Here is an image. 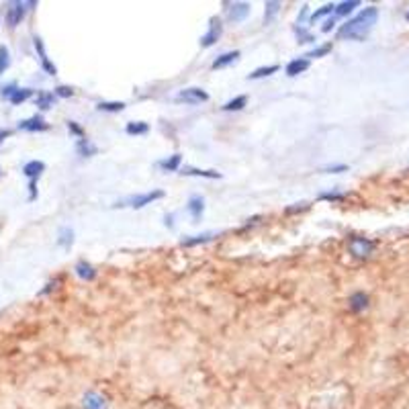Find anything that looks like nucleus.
Segmentation results:
<instances>
[{
	"mask_svg": "<svg viewBox=\"0 0 409 409\" xmlns=\"http://www.w3.org/2000/svg\"><path fill=\"white\" fill-rule=\"evenodd\" d=\"M379 21V8L377 6H368L364 10H360L354 19H350L346 25H342L340 29V39H350V41H362L368 37L370 29L377 25Z\"/></svg>",
	"mask_w": 409,
	"mask_h": 409,
	"instance_id": "1",
	"label": "nucleus"
},
{
	"mask_svg": "<svg viewBox=\"0 0 409 409\" xmlns=\"http://www.w3.org/2000/svg\"><path fill=\"white\" fill-rule=\"evenodd\" d=\"M164 190H152V192H144V194H135V197H129L125 199L123 203H117L115 207H131V209H144L146 205H152L154 201L162 199Z\"/></svg>",
	"mask_w": 409,
	"mask_h": 409,
	"instance_id": "2",
	"label": "nucleus"
},
{
	"mask_svg": "<svg viewBox=\"0 0 409 409\" xmlns=\"http://www.w3.org/2000/svg\"><path fill=\"white\" fill-rule=\"evenodd\" d=\"M33 6H37V2H8V8H6V25H8L10 29H14V27L23 21L25 12H27L29 8H33Z\"/></svg>",
	"mask_w": 409,
	"mask_h": 409,
	"instance_id": "3",
	"label": "nucleus"
},
{
	"mask_svg": "<svg viewBox=\"0 0 409 409\" xmlns=\"http://www.w3.org/2000/svg\"><path fill=\"white\" fill-rule=\"evenodd\" d=\"M207 100H209V94L203 88H184L176 94V102H184V104H201Z\"/></svg>",
	"mask_w": 409,
	"mask_h": 409,
	"instance_id": "4",
	"label": "nucleus"
},
{
	"mask_svg": "<svg viewBox=\"0 0 409 409\" xmlns=\"http://www.w3.org/2000/svg\"><path fill=\"white\" fill-rule=\"evenodd\" d=\"M348 250H350V254H352L354 258H368V256L372 254V250H375V244H372L370 240H366V238L354 236V238H350V242H348Z\"/></svg>",
	"mask_w": 409,
	"mask_h": 409,
	"instance_id": "5",
	"label": "nucleus"
},
{
	"mask_svg": "<svg viewBox=\"0 0 409 409\" xmlns=\"http://www.w3.org/2000/svg\"><path fill=\"white\" fill-rule=\"evenodd\" d=\"M221 33H223V25H221V21L219 19H211L209 21V29H207V33L201 37V45L203 47H211V45H215L217 41H219V37H221Z\"/></svg>",
	"mask_w": 409,
	"mask_h": 409,
	"instance_id": "6",
	"label": "nucleus"
},
{
	"mask_svg": "<svg viewBox=\"0 0 409 409\" xmlns=\"http://www.w3.org/2000/svg\"><path fill=\"white\" fill-rule=\"evenodd\" d=\"M19 129H21V131H31V133H35V131H45V129H49V125L45 123V119H43L41 115H33V117H29V119L19 121Z\"/></svg>",
	"mask_w": 409,
	"mask_h": 409,
	"instance_id": "7",
	"label": "nucleus"
},
{
	"mask_svg": "<svg viewBox=\"0 0 409 409\" xmlns=\"http://www.w3.org/2000/svg\"><path fill=\"white\" fill-rule=\"evenodd\" d=\"M247 14H250V4L247 2H234L227 8V19L232 23H242Z\"/></svg>",
	"mask_w": 409,
	"mask_h": 409,
	"instance_id": "8",
	"label": "nucleus"
},
{
	"mask_svg": "<svg viewBox=\"0 0 409 409\" xmlns=\"http://www.w3.org/2000/svg\"><path fill=\"white\" fill-rule=\"evenodd\" d=\"M33 41H35V49H37V54H39V60H41L43 70H45L49 76H56V74H58V68L49 62V58H47V54H45V47H43V41H41L39 37H35Z\"/></svg>",
	"mask_w": 409,
	"mask_h": 409,
	"instance_id": "9",
	"label": "nucleus"
},
{
	"mask_svg": "<svg viewBox=\"0 0 409 409\" xmlns=\"http://www.w3.org/2000/svg\"><path fill=\"white\" fill-rule=\"evenodd\" d=\"M186 211L190 213V217H192L194 223L201 221V217L205 213V201H203V197H190L188 205H186Z\"/></svg>",
	"mask_w": 409,
	"mask_h": 409,
	"instance_id": "10",
	"label": "nucleus"
},
{
	"mask_svg": "<svg viewBox=\"0 0 409 409\" xmlns=\"http://www.w3.org/2000/svg\"><path fill=\"white\" fill-rule=\"evenodd\" d=\"M43 170H45V164L39 160H31L23 166V174L29 178V182H37V178L43 174Z\"/></svg>",
	"mask_w": 409,
	"mask_h": 409,
	"instance_id": "11",
	"label": "nucleus"
},
{
	"mask_svg": "<svg viewBox=\"0 0 409 409\" xmlns=\"http://www.w3.org/2000/svg\"><path fill=\"white\" fill-rule=\"evenodd\" d=\"M213 238H217V234H213V232H205V234H199V236H188V238H184L180 245L182 247H194V245H201V244H207V242H211Z\"/></svg>",
	"mask_w": 409,
	"mask_h": 409,
	"instance_id": "12",
	"label": "nucleus"
},
{
	"mask_svg": "<svg viewBox=\"0 0 409 409\" xmlns=\"http://www.w3.org/2000/svg\"><path fill=\"white\" fill-rule=\"evenodd\" d=\"M307 68H309V60H307V58H297V60H291V62L287 64L284 72H287V76H299V74H303Z\"/></svg>",
	"mask_w": 409,
	"mask_h": 409,
	"instance_id": "13",
	"label": "nucleus"
},
{
	"mask_svg": "<svg viewBox=\"0 0 409 409\" xmlns=\"http://www.w3.org/2000/svg\"><path fill=\"white\" fill-rule=\"evenodd\" d=\"M240 56H242V54H240L238 49H234V51H227V54L219 56V58H217V60H215V62L211 64V68H213V70H221V68H227V66H232V64H234V62H236V60H238Z\"/></svg>",
	"mask_w": 409,
	"mask_h": 409,
	"instance_id": "14",
	"label": "nucleus"
},
{
	"mask_svg": "<svg viewBox=\"0 0 409 409\" xmlns=\"http://www.w3.org/2000/svg\"><path fill=\"white\" fill-rule=\"evenodd\" d=\"M350 309L354 311V313H360V311H364L366 307H368V295L366 293H362V291H358V293H354L352 297H350Z\"/></svg>",
	"mask_w": 409,
	"mask_h": 409,
	"instance_id": "15",
	"label": "nucleus"
},
{
	"mask_svg": "<svg viewBox=\"0 0 409 409\" xmlns=\"http://www.w3.org/2000/svg\"><path fill=\"white\" fill-rule=\"evenodd\" d=\"M180 174H184V176H201V178H211V180L221 178V172H217V170H199V168H188V166H184L180 170Z\"/></svg>",
	"mask_w": 409,
	"mask_h": 409,
	"instance_id": "16",
	"label": "nucleus"
},
{
	"mask_svg": "<svg viewBox=\"0 0 409 409\" xmlns=\"http://www.w3.org/2000/svg\"><path fill=\"white\" fill-rule=\"evenodd\" d=\"M74 270H76V274L80 276L82 280H88V282H90V280H94V278H96V270H94V266H92V264H88L86 260H80V262L76 264V268H74Z\"/></svg>",
	"mask_w": 409,
	"mask_h": 409,
	"instance_id": "17",
	"label": "nucleus"
},
{
	"mask_svg": "<svg viewBox=\"0 0 409 409\" xmlns=\"http://www.w3.org/2000/svg\"><path fill=\"white\" fill-rule=\"evenodd\" d=\"M54 102H56V94H54V92H47V90L39 92V94H37V98H35V104H37L41 111L51 109V106H54Z\"/></svg>",
	"mask_w": 409,
	"mask_h": 409,
	"instance_id": "18",
	"label": "nucleus"
},
{
	"mask_svg": "<svg viewBox=\"0 0 409 409\" xmlns=\"http://www.w3.org/2000/svg\"><path fill=\"white\" fill-rule=\"evenodd\" d=\"M58 245H62L64 250H70L74 245V229L72 227H62L58 234Z\"/></svg>",
	"mask_w": 409,
	"mask_h": 409,
	"instance_id": "19",
	"label": "nucleus"
},
{
	"mask_svg": "<svg viewBox=\"0 0 409 409\" xmlns=\"http://www.w3.org/2000/svg\"><path fill=\"white\" fill-rule=\"evenodd\" d=\"M360 6V0H346V2H340V4H335V16H348L354 8H358Z\"/></svg>",
	"mask_w": 409,
	"mask_h": 409,
	"instance_id": "20",
	"label": "nucleus"
},
{
	"mask_svg": "<svg viewBox=\"0 0 409 409\" xmlns=\"http://www.w3.org/2000/svg\"><path fill=\"white\" fill-rule=\"evenodd\" d=\"M280 2H276V0H270V2H266L264 4V25H270L272 21H274V16L278 14V10H280Z\"/></svg>",
	"mask_w": 409,
	"mask_h": 409,
	"instance_id": "21",
	"label": "nucleus"
},
{
	"mask_svg": "<svg viewBox=\"0 0 409 409\" xmlns=\"http://www.w3.org/2000/svg\"><path fill=\"white\" fill-rule=\"evenodd\" d=\"M84 407L86 409H104V397L98 393L84 395Z\"/></svg>",
	"mask_w": 409,
	"mask_h": 409,
	"instance_id": "22",
	"label": "nucleus"
},
{
	"mask_svg": "<svg viewBox=\"0 0 409 409\" xmlns=\"http://www.w3.org/2000/svg\"><path fill=\"white\" fill-rule=\"evenodd\" d=\"M180 164H182V156H180V154H174V156L162 160V162H160V168L166 170V172H176V170H180Z\"/></svg>",
	"mask_w": 409,
	"mask_h": 409,
	"instance_id": "23",
	"label": "nucleus"
},
{
	"mask_svg": "<svg viewBox=\"0 0 409 409\" xmlns=\"http://www.w3.org/2000/svg\"><path fill=\"white\" fill-rule=\"evenodd\" d=\"M276 72H278V66H276V64H272V66H264V68L254 70V72L247 76V80H260V78H266V76L276 74Z\"/></svg>",
	"mask_w": 409,
	"mask_h": 409,
	"instance_id": "24",
	"label": "nucleus"
},
{
	"mask_svg": "<svg viewBox=\"0 0 409 409\" xmlns=\"http://www.w3.org/2000/svg\"><path fill=\"white\" fill-rule=\"evenodd\" d=\"M96 109H98V111H102V113H121V111L125 109V102H117V100H113V102H109V100H100V102L96 104Z\"/></svg>",
	"mask_w": 409,
	"mask_h": 409,
	"instance_id": "25",
	"label": "nucleus"
},
{
	"mask_svg": "<svg viewBox=\"0 0 409 409\" xmlns=\"http://www.w3.org/2000/svg\"><path fill=\"white\" fill-rule=\"evenodd\" d=\"M76 150H78V154L84 156V158H90V156H94V154L98 152V148H96V146H92L88 139H78Z\"/></svg>",
	"mask_w": 409,
	"mask_h": 409,
	"instance_id": "26",
	"label": "nucleus"
},
{
	"mask_svg": "<svg viewBox=\"0 0 409 409\" xmlns=\"http://www.w3.org/2000/svg\"><path fill=\"white\" fill-rule=\"evenodd\" d=\"M31 96H33V90H31V88H16L14 94H12L8 100H10L12 104H21V102H25V100L31 98Z\"/></svg>",
	"mask_w": 409,
	"mask_h": 409,
	"instance_id": "27",
	"label": "nucleus"
},
{
	"mask_svg": "<svg viewBox=\"0 0 409 409\" xmlns=\"http://www.w3.org/2000/svg\"><path fill=\"white\" fill-rule=\"evenodd\" d=\"M125 131H127L129 135H146V133L150 131V125H148V123H141V121H137V123H127Z\"/></svg>",
	"mask_w": 409,
	"mask_h": 409,
	"instance_id": "28",
	"label": "nucleus"
},
{
	"mask_svg": "<svg viewBox=\"0 0 409 409\" xmlns=\"http://www.w3.org/2000/svg\"><path fill=\"white\" fill-rule=\"evenodd\" d=\"M245 104H247V96L242 94V96H236V98H232L229 102H225V104H223V111H242Z\"/></svg>",
	"mask_w": 409,
	"mask_h": 409,
	"instance_id": "29",
	"label": "nucleus"
},
{
	"mask_svg": "<svg viewBox=\"0 0 409 409\" xmlns=\"http://www.w3.org/2000/svg\"><path fill=\"white\" fill-rule=\"evenodd\" d=\"M10 66V54H8V47L6 45H0V76L8 70Z\"/></svg>",
	"mask_w": 409,
	"mask_h": 409,
	"instance_id": "30",
	"label": "nucleus"
},
{
	"mask_svg": "<svg viewBox=\"0 0 409 409\" xmlns=\"http://www.w3.org/2000/svg\"><path fill=\"white\" fill-rule=\"evenodd\" d=\"M331 12H335V4H326V6H322L319 10H315V12L309 16V23H315V21H319L322 16L331 14Z\"/></svg>",
	"mask_w": 409,
	"mask_h": 409,
	"instance_id": "31",
	"label": "nucleus"
},
{
	"mask_svg": "<svg viewBox=\"0 0 409 409\" xmlns=\"http://www.w3.org/2000/svg\"><path fill=\"white\" fill-rule=\"evenodd\" d=\"M331 51V43H326V45H322V47H315V49H311L305 58L307 60H313V58H324V56H327Z\"/></svg>",
	"mask_w": 409,
	"mask_h": 409,
	"instance_id": "32",
	"label": "nucleus"
},
{
	"mask_svg": "<svg viewBox=\"0 0 409 409\" xmlns=\"http://www.w3.org/2000/svg\"><path fill=\"white\" fill-rule=\"evenodd\" d=\"M295 35H297L299 43H313V41H315V37H313L309 31H305L303 27H295Z\"/></svg>",
	"mask_w": 409,
	"mask_h": 409,
	"instance_id": "33",
	"label": "nucleus"
},
{
	"mask_svg": "<svg viewBox=\"0 0 409 409\" xmlns=\"http://www.w3.org/2000/svg\"><path fill=\"white\" fill-rule=\"evenodd\" d=\"M68 131H70V133H74L76 137L84 139V129H82L76 121H68Z\"/></svg>",
	"mask_w": 409,
	"mask_h": 409,
	"instance_id": "34",
	"label": "nucleus"
},
{
	"mask_svg": "<svg viewBox=\"0 0 409 409\" xmlns=\"http://www.w3.org/2000/svg\"><path fill=\"white\" fill-rule=\"evenodd\" d=\"M324 172L327 174H340V172H348V166L346 164H333V166H326Z\"/></svg>",
	"mask_w": 409,
	"mask_h": 409,
	"instance_id": "35",
	"label": "nucleus"
},
{
	"mask_svg": "<svg viewBox=\"0 0 409 409\" xmlns=\"http://www.w3.org/2000/svg\"><path fill=\"white\" fill-rule=\"evenodd\" d=\"M54 94H56V96H62V98H70V96L74 94V90H72L70 86H58V88L54 90Z\"/></svg>",
	"mask_w": 409,
	"mask_h": 409,
	"instance_id": "36",
	"label": "nucleus"
},
{
	"mask_svg": "<svg viewBox=\"0 0 409 409\" xmlns=\"http://www.w3.org/2000/svg\"><path fill=\"white\" fill-rule=\"evenodd\" d=\"M319 199H324V201H342L344 194L342 192H322Z\"/></svg>",
	"mask_w": 409,
	"mask_h": 409,
	"instance_id": "37",
	"label": "nucleus"
},
{
	"mask_svg": "<svg viewBox=\"0 0 409 409\" xmlns=\"http://www.w3.org/2000/svg\"><path fill=\"white\" fill-rule=\"evenodd\" d=\"M333 25H335V21H333V19H327V21H326V25H324V27H322V31H324V33H329V31H331V29H333Z\"/></svg>",
	"mask_w": 409,
	"mask_h": 409,
	"instance_id": "38",
	"label": "nucleus"
},
{
	"mask_svg": "<svg viewBox=\"0 0 409 409\" xmlns=\"http://www.w3.org/2000/svg\"><path fill=\"white\" fill-rule=\"evenodd\" d=\"M307 12H309V6H303V10H301V14H299V21H297V25H303V23H305V16H307Z\"/></svg>",
	"mask_w": 409,
	"mask_h": 409,
	"instance_id": "39",
	"label": "nucleus"
},
{
	"mask_svg": "<svg viewBox=\"0 0 409 409\" xmlns=\"http://www.w3.org/2000/svg\"><path fill=\"white\" fill-rule=\"evenodd\" d=\"M164 223H166L168 227H174V223H172V215H166V217H164Z\"/></svg>",
	"mask_w": 409,
	"mask_h": 409,
	"instance_id": "40",
	"label": "nucleus"
},
{
	"mask_svg": "<svg viewBox=\"0 0 409 409\" xmlns=\"http://www.w3.org/2000/svg\"><path fill=\"white\" fill-rule=\"evenodd\" d=\"M8 135H10V131H8V129H2V131H0V144H2L4 137H8Z\"/></svg>",
	"mask_w": 409,
	"mask_h": 409,
	"instance_id": "41",
	"label": "nucleus"
},
{
	"mask_svg": "<svg viewBox=\"0 0 409 409\" xmlns=\"http://www.w3.org/2000/svg\"><path fill=\"white\" fill-rule=\"evenodd\" d=\"M407 21H409V12H407Z\"/></svg>",
	"mask_w": 409,
	"mask_h": 409,
	"instance_id": "42",
	"label": "nucleus"
}]
</instances>
